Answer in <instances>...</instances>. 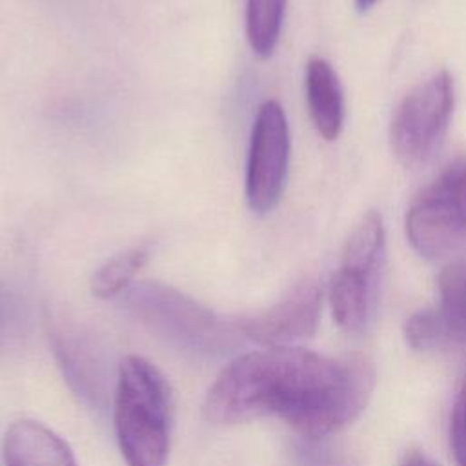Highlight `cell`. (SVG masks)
<instances>
[{"label": "cell", "instance_id": "1", "mask_svg": "<svg viewBox=\"0 0 466 466\" xmlns=\"http://www.w3.org/2000/svg\"><path fill=\"white\" fill-rule=\"evenodd\" d=\"M373 390L360 357H328L299 346H275L233 359L209 386L204 417L237 424L275 415L306 437H324L351 422Z\"/></svg>", "mask_w": 466, "mask_h": 466}, {"label": "cell", "instance_id": "2", "mask_svg": "<svg viewBox=\"0 0 466 466\" xmlns=\"http://www.w3.org/2000/svg\"><path fill=\"white\" fill-rule=\"evenodd\" d=\"M113 419L118 450L127 466H166L173 395L164 373L147 359L129 355L120 362Z\"/></svg>", "mask_w": 466, "mask_h": 466}, {"label": "cell", "instance_id": "3", "mask_svg": "<svg viewBox=\"0 0 466 466\" xmlns=\"http://www.w3.org/2000/svg\"><path fill=\"white\" fill-rule=\"evenodd\" d=\"M386 258V235L377 211L362 215L350 233L331 277L328 300L333 320L346 333H362L373 322Z\"/></svg>", "mask_w": 466, "mask_h": 466}, {"label": "cell", "instance_id": "4", "mask_svg": "<svg viewBox=\"0 0 466 466\" xmlns=\"http://www.w3.org/2000/svg\"><path fill=\"white\" fill-rule=\"evenodd\" d=\"M406 237L426 258L466 248V157L450 162L410 204Z\"/></svg>", "mask_w": 466, "mask_h": 466}, {"label": "cell", "instance_id": "5", "mask_svg": "<svg viewBox=\"0 0 466 466\" xmlns=\"http://www.w3.org/2000/svg\"><path fill=\"white\" fill-rule=\"evenodd\" d=\"M453 80L446 71L435 73L399 104L391 126V151L406 167L430 162L439 151L453 113Z\"/></svg>", "mask_w": 466, "mask_h": 466}, {"label": "cell", "instance_id": "6", "mask_svg": "<svg viewBox=\"0 0 466 466\" xmlns=\"http://www.w3.org/2000/svg\"><path fill=\"white\" fill-rule=\"evenodd\" d=\"M127 300L151 329L178 344L209 350L228 337L224 324L209 309L177 289L142 282L129 291Z\"/></svg>", "mask_w": 466, "mask_h": 466}, {"label": "cell", "instance_id": "7", "mask_svg": "<svg viewBox=\"0 0 466 466\" xmlns=\"http://www.w3.org/2000/svg\"><path fill=\"white\" fill-rule=\"evenodd\" d=\"M289 160V131L284 109L275 100L258 106L246 169V200L253 213H269L284 189Z\"/></svg>", "mask_w": 466, "mask_h": 466}, {"label": "cell", "instance_id": "8", "mask_svg": "<svg viewBox=\"0 0 466 466\" xmlns=\"http://www.w3.org/2000/svg\"><path fill=\"white\" fill-rule=\"evenodd\" d=\"M322 311V291L317 282L302 280L295 284L271 308L244 317L235 322L237 331L246 339L264 346H295L317 329Z\"/></svg>", "mask_w": 466, "mask_h": 466}, {"label": "cell", "instance_id": "9", "mask_svg": "<svg viewBox=\"0 0 466 466\" xmlns=\"http://www.w3.org/2000/svg\"><path fill=\"white\" fill-rule=\"evenodd\" d=\"M2 455L5 466H76L69 444L31 419L16 420L5 430Z\"/></svg>", "mask_w": 466, "mask_h": 466}, {"label": "cell", "instance_id": "10", "mask_svg": "<svg viewBox=\"0 0 466 466\" xmlns=\"http://www.w3.org/2000/svg\"><path fill=\"white\" fill-rule=\"evenodd\" d=\"M306 96L315 129L326 140H335L344 122L340 80L324 58L313 56L306 66Z\"/></svg>", "mask_w": 466, "mask_h": 466}, {"label": "cell", "instance_id": "11", "mask_svg": "<svg viewBox=\"0 0 466 466\" xmlns=\"http://www.w3.org/2000/svg\"><path fill=\"white\" fill-rule=\"evenodd\" d=\"M451 346L466 342V260L446 266L439 277V304L435 306Z\"/></svg>", "mask_w": 466, "mask_h": 466}, {"label": "cell", "instance_id": "12", "mask_svg": "<svg viewBox=\"0 0 466 466\" xmlns=\"http://www.w3.org/2000/svg\"><path fill=\"white\" fill-rule=\"evenodd\" d=\"M149 246L140 244L106 260L91 277V293L96 299H111L122 293L135 275L147 264Z\"/></svg>", "mask_w": 466, "mask_h": 466}, {"label": "cell", "instance_id": "13", "mask_svg": "<svg viewBox=\"0 0 466 466\" xmlns=\"http://www.w3.org/2000/svg\"><path fill=\"white\" fill-rule=\"evenodd\" d=\"M286 0H248L246 36L255 55L269 56L279 42Z\"/></svg>", "mask_w": 466, "mask_h": 466}, {"label": "cell", "instance_id": "14", "mask_svg": "<svg viewBox=\"0 0 466 466\" xmlns=\"http://www.w3.org/2000/svg\"><path fill=\"white\" fill-rule=\"evenodd\" d=\"M404 337L410 348L417 351H433L451 346L450 337L435 308L419 309L404 322Z\"/></svg>", "mask_w": 466, "mask_h": 466}, {"label": "cell", "instance_id": "15", "mask_svg": "<svg viewBox=\"0 0 466 466\" xmlns=\"http://www.w3.org/2000/svg\"><path fill=\"white\" fill-rule=\"evenodd\" d=\"M450 442L457 466H466V377L453 402L450 419Z\"/></svg>", "mask_w": 466, "mask_h": 466}, {"label": "cell", "instance_id": "16", "mask_svg": "<svg viewBox=\"0 0 466 466\" xmlns=\"http://www.w3.org/2000/svg\"><path fill=\"white\" fill-rule=\"evenodd\" d=\"M400 466H439V464H435L424 453H420L417 450H410V451L404 453V457L400 461Z\"/></svg>", "mask_w": 466, "mask_h": 466}, {"label": "cell", "instance_id": "17", "mask_svg": "<svg viewBox=\"0 0 466 466\" xmlns=\"http://www.w3.org/2000/svg\"><path fill=\"white\" fill-rule=\"evenodd\" d=\"M357 2V7L360 9V11H366V9H370L377 0H355Z\"/></svg>", "mask_w": 466, "mask_h": 466}]
</instances>
